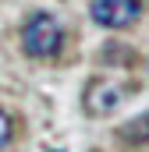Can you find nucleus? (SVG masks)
<instances>
[{"label":"nucleus","instance_id":"nucleus-1","mask_svg":"<svg viewBox=\"0 0 149 152\" xmlns=\"http://www.w3.org/2000/svg\"><path fill=\"white\" fill-rule=\"evenodd\" d=\"M60 46H64V28H60L57 18H50V14L39 11V14H32V18L25 21V28H21V50H25L32 60H50V57H57Z\"/></svg>","mask_w":149,"mask_h":152},{"label":"nucleus","instance_id":"nucleus-5","mask_svg":"<svg viewBox=\"0 0 149 152\" xmlns=\"http://www.w3.org/2000/svg\"><path fill=\"white\" fill-rule=\"evenodd\" d=\"M11 134H14V120L0 110V152L7 149V142H11Z\"/></svg>","mask_w":149,"mask_h":152},{"label":"nucleus","instance_id":"nucleus-2","mask_svg":"<svg viewBox=\"0 0 149 152\" xmlns=\"http://www.w3.org/2000/svg\"><path fill=\"white\" fill-rule=\"evenodd\" d=\"M89 14L103 28H124V25H131L142 14V4L139 0H92L89 4Z\"/></svg>","mask_w":149,"mask_h":152},{"label":"nucleus","instance_id":"nucleus-3","mask_svg":"<svg viewBox=\"0 0 149 152\" xmlns=\"http://www.w3.org/2000/svg\"><path fill=\"white\" fill-rule=\"evenodd\" d=\"M124 103V88L117 81H89L82 92V106L89 117H107Z\"/></svg>","mask_w":149,"mask_h":152},{"label":"nucleus","instance_id":"nucleus-4","mask_svg":"<svg viewBox=\"0 0 149 152\" xmlns=\"http://www.w3.org/2000/svg\"><path fill=\"white\" fill-rule=\"evenodd\" d=\"M117 134H121L124 142H135V145H139V142H149V113H142L139 120H131V124H124Z\"/></svg>","mask_w":149,"mask_h":152}]
</instances>
